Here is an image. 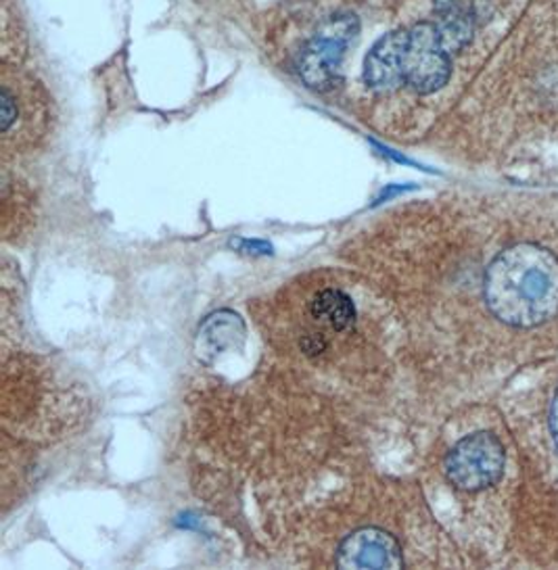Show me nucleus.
<instances>
[{"label":"nucleus","instance_id":"nucleus-1","mask_svg":"<svg viewBox=\"0 0 558 570\" xmlns=\"http://www.w3.org/2000/svg\"><path fill=\"white\" fill-rule=\"evenodd\" d=\"M473 38V19L448 9L438 21L393 30L372 45L364 61V82L374 92L410 88L438 92L452 78V57Z\"/></svg>","mask_w":558,"mask_h":570},{"label":"nucleus","instance_id":"nucleus-2","mask_svg":"<svg viewBox=\"0 0 558 570\" xmlns=\"http://www.w3.org/2000/svg\"><path fill=\"white\" fill-rule=\"evenodd\" d=\"M491 314L515 328H536L558 314V257L517 243L493 257L483 278Z\"/></svg>","mask_w":558,"mask_h":570},{"label":"nucleus","instance_id":"nucleus-3","mask_svg":"<svg viewBox=\"0 0 558 570\" xmlns=\"http://www.w3.org/2000/svg\"><path fill=\"white\" fill-rule=\"evenodd\" d=\"M360 30L352 13H339L326 19L307 40L297 61V71L304 85L316 92H329L341 85L343 59Z\"/></svg>","mask_w":558,"mask_h":570},{"label":"nucleus","instance_id":"nucleus-4","mask_svg":"<svg viewBox=\"0 0 558 570\" xmlns=\"http://www.w3.org/2000/svg\"><path fill=\"white\" fill-rule=\"evenodd\" d=\"M507 466V452L491 433H473L458 441L446 458L450 483L462 491H481L496 485Z\"/></svg>","mask_w":558,"mask_h":570},{"label":"nucleus","instance_id":"nucleus-5","mask_svg":"<svg viewBox=\"0 0 558 570\" xmlns=\"http://www.w3.org/2000/svg\"><path fill=\"white\" fill-rule=\"evenodd\" d=\"M339 569H402L404 558L398 541L381 529H360L347 537L337 552Z\"/></svg>","mask_w":558,"mask_h":570},{"label":"nucleus","instance_id":"nucleus-6","mask_svg":"<svg viewBox=\"0 0 558 570\" xmlns=\"http://www.w3.org/2000/svg\"><path fill=\"white\" fill-rule=\"evenodd\" d=\"M245 326L233 312H218L205 320L199 328V353L216 355L241 343Z\"/></svg>","mask_w":558,"mask_h":570},{"label":"nucleus","instance_id":"nucleus-7","mask_svg":"<svg viewBox=\"0 0 558 570\" xmlns=\"http://www.w3.org/2000/svg\"><path fill=\"white\" fill-rule=\"evenodd\" d=\"M312 316L331 326L333 331H345L354 324L355 309L352 299L337 288H324L310 305Z\"/></svg>","mask_w":558,"mask_h":570},{"label":"nucleus","instance_id":"nucleus-8","mask_svg":"<svg viewBox=\"0 0 558 570\" xmlns=\"http://www.w3.org/2000/svg\"><path fill=\"white\" fill-rule=\"evenodd\" d=\"M18 119V107L13 105L11 92L4 88L2 90V132L11 130V124Z\"/></svg>","mask_w":558,"mask_h":570},{"label":"nucleus","instance_id":"nucleus-9","mask_svg":"<svg viewBox=\"0 0 558 570\" xmlns=\"http://www.w3.org/2000/svg\"><path fill=\"white\" fill-rule=\"evenodd\" d=\"M233 245H237L243 252L247 253H271V245L268 243H260V240H237Z\"/></svg>","mask_w":558,"mask_h":570},{"label":"nucleus","instance_id":"nucleus-10","mask_svg":"<svg viewBox=\"0 0 558 570\" xmlns=\"http://www.w3.org/2000/svg\"><path fill=\"white\" fill-rule=\"evenodd\" d=\"M550 433H552L558 450V391L552 400V410H550Z\"/></svg>","mask_w":558,"mask_h":570}]
</instances>
